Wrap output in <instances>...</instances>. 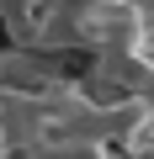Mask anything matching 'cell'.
Instances as JSON below:
<instances>
[{
	"label": "cell",
	"instance_id": "cell-2",
	"mask_svg": "<svg viewBox=\"0 0 154 159\" xmlns=\"http://www.w3.org/2000/svg\"><path fill=\"white\" fill-rule=\"evenodd\" d=\"M122 6H133V11L143 16V21H154V0H122Z\"/></svg>",
	"mask_w": 154,
	"mask_h": 159
},
{
	"label": "cell",
	"instance_id": "cell-1",
	"mask_svg": "<svg viewBox=\"0 0 154 159\" xmlns=\"http://www.w3.org/2000/svg\"><path fill=\"white\" fill-rule=\"evenodd\" d=\"M138 101H143V106H149V117H154V74L143 80V85H138Z\"/></svg>",
	"mask_w": 154,
	"mask_h": 159
}]
</instances>
